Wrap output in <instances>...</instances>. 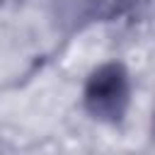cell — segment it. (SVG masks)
I'll use <instances>...</instances> for the list:
<instances>
[{"mask_svg": "<svg viewBox=\"0 0 155 155\" xmlns=\"http://www.w3.org/2000/svg\"><path fill=\"white\" fill-rule=\"evenodd\" d=\"M82 109L104 126H121L131 109V73L121 61H104L82 85Z\"/></svg>", "mask_w": 155, "mask_h": 155, "instance_id": "6da1fadb", "label": "cell"}, {"mask_svg": "<svg viewBox=\"0 0 155 155\" xmlns=\"http://www.w3.org/2000/svg\"><path fill=\"white\" fill-rule=\"evenodd\" d=\"M145 5L148 0H68L63 7V22H68L75 31L92 22H114L133 12L138 15Z\"/></svg>", "mask_w": 155, "mask_h": 155, "instance_id": "7a4b0ae2", "label": "cell"}]
</instances>
